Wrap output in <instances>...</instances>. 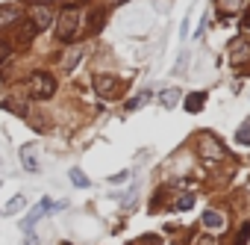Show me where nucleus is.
Instances as JSON below:
<instances>
[{"instance_id": "f257e3e1", "label": "nucleus", "mask_w": 250, "mask_h": 245, "mask_svg": "<svg viewBox=\"0 0 250 245\" xmlns=\"http://www.w3.org/2000/svg\"><path fill=\"white\" fill-rule=\"evenodd\" d=\"M27 95L36 100H47L56 95V77L50 71H33L27 77Z\"/></svg>"}, {"instance_id": "f03ea898", "label": "nucleus", "mask_w": 250, "mask_h": 245, "mask_svg": "<svg viewBox=\"0 0 250 245\" xmlns=\"http://www.w3.org/2000/svg\"><path fill=\"white\" fill-rule=\"evenodd\" d=\"M80 24H83L80 9H65V12L56 18V36H59L62 42H71V39L80 33Z\"/></svg>"}, {"instance_id": "7ed1b4c3", "label": "nucleus", "mask_w": 250, "mask_h": 245, "mask_svg": "<svg viewBox=\"0 0 250 245\" xmlns=\"http://www.w3.org/2000/svg\"><path fill=\"white\" fill-rule=\"evenodd\" d=\"M94 92H97L103 100H115V98H121L124 83H121L118 77H112V74H94Z\"/></svg>"}, {"instance_id": "20e7f679", "label": "nucleus", "mask_w": 250, "mask_h": 245, "mask_svg": "<svg viewBox=\"0 0 250 245\" xmlns=\"http://www.w3.org/2000/svg\"><path fill=\"white\" fill-rule=\"evenodd\" d=\"M50 210H56V204H53L50 198H42V201H39V204H36V207H33L30 213H27V219L21 221V230H24V233L30 236V233H33V227H36V221H39L42 216H47Z\"/></svg>"}, {"instance_id": "39448f33", "label": "nucleus", "mask_w": 250, "mask_h": 245, "mask_svg": "<svg viewBox=\"0 0 250 245\" xmlns=\"http://www.w3.org/2000/svg\"><path fill=\"white\" fill-rule=\"evenodd\" d=\"M27 12H30V24H33L39 33L50 27V6H47V3H30Z\"/></svg>"}, {"instance_id": "423d86ee", "label": "nucleus", "mask_w": 250, "mask_h": 245, "mask_svg": "<svg viewBox=\"0 0 250 245\" xmlns=\"http://www.w3.org/2000/svg\"><path fill=\"white\" fill-rule=\"evenodd\" d=\"M21 166L27 172H39L42 169V163H39V145L36 142H30V145L21 148Z\"/></svg>"}, {"instance_id": "0eeeda50", "label": "nucleus", "mask_w": 250, "mask_h": 245, "mask_svg": "<svg viewBox=\"0 0 250 245\" xmlns=\"http://www.w3.org/2000/svg\"><path fill=\"white\" fill-rule=\"evenodd\" d=\"M224 224H227V219H224V213H218V210H206L203 213V227L206 230H224Z\"/></svg>"}, {"instance_id": "6e6552de", "label": "nucleus", "mask_w": 250, "mask_h": 245, "mask_svg": "<svg viewBox=\"0 0 250 245\" xmlns=\"http://www.w3.org/2000/svg\"><path fill=\"white\" fill-rule=\"evenodd\" d=\"M203 106H206V92H191L186 98V109L188 112H203Z\"/></svg>"}, {"instance_id": "1a4fd4ad", "label": "nucleus", "mask_w": 250, "mask_h": 245, "mask_svg": "<svg viewBox=\"0 0 250 245\" xmlns=\"http://www.w3.org/2000/svg\"><path fill=\"white\" fill-rule=\"evenodd\" d=\"M200 151H203V157H221V154H224V148H221L218 142H212L206 133H203V139H200Z\"/></svg>"}, {"instance_id": "9d476101", "label": "nucleus", "mask_w": 250, "mask_h": 245, "mask_svg": "<svg viewBox=\"0 0 250 245\" xmlns=\"http://www.w3.org/2000/svg\"><path fill=\"white\" fill-rule=\"evenodd\" d=\"M229 56H232V62H244V59L250 56V48H247V42H232V48H229Z\"/></svg>"}, {"instance_id": "9b49d317", "label": "nucleus", "mask_w": 250, "mask_h": 245, "mask_svg": "<svg viewBox=\"0 0 250 245\" xmlns=\"http://www.w3.org/2000/svg\"><path fill=\"white\" fill-rule=\"evenodd\" d=\"M68 177H71V183H74L77 189H88V186H91V180L85 177V172H83V169H77V166L68 172Z\"/></svg>"}, {"instance_id": "f8f14e48", "label": "nucleus", "mask_w": 250, "mask_h": 245, "mask_svg": "<svg viewBox=\"0 0 250 245\" xmlns=\"http://www.w3.org/2000/svg\"><path fill=\"white\" fill-rule=\"evenodd\" d=\"M191 207H194V195H191V192H180V195L174 198V210L186 213V210H191Z\"/></svg>"}, {"instance_id": "ddd939ff", "label": "nucleus", "mask_w": 250, "mask_h": 245, "mask_svg": "<svg viewBox=\"0 0 250 245\" xmlns=\"http://www.w3.org/2000/svg\"><path fill=\"white\" fill-rule=\"evenodd\" d=\"M0 106H3V109H12L15 115H27V103H24V100H15V98L0 100Z\"/></svg>"}, {"instance_id": "4468645a", "label": "nucleus", "mask_w": 250, "mask_h": 245, "mask_svg": "<svg viewBox=\"0 0 250 245\" xmlns=\"http://www.w3.org/2000/svg\"><path fill=\"white\" fill-rule=\"evenodd\" d=\"M177 100H180V89H168V92H162V95H159V103H162V106H168V109H171V106H177Z\"/></svg>"}, {"instance_id": "2eb2a0df", "label": "nucleus", "mask_w": 250, "mask_h": 245, "mask_svg": "<svg viewBox=\"0 0 250 245\" xmlns=\"http://www.w3.org/2000/svg\"><path fill=\"white\" fill-rule=\"evenodd\" d=\"M80 59H83V48H74L71 53H65V56H62V68H74Z\"/></svg>"}, {"instance_id": "dca6fc26", "label": "nucleus", "mask_w": 250, "mask_h": 245, "mask_svg": "<svg viewBox=\"0 0 250 245\" xmlns=\"http://www.w3.org/2000/svg\"><path fill=\"white\" fill-rule=\"evenodd\" d=\"M24 204H27V198H24V195H15V198L6 204V210H3V213H6V216H15V213H21V207H24Z\"/></svg>"}, {"instance_id": "f3484780", "label": "nucleus", "mask_w": 250, "mask_h": 245, "mask_svg": "<svg viewBox=\"0 0 250 245\" xmlns=\"http://www.w3.org/2000/svg\"><path fill=\"white\" fill-rule=\"evenodd\" d=\"M247 242H250V221H244V224L238 227V233H235L232 245H247Z\"/></svg>"}, {"instance_id": "a211bd4d", "label": "nucleus", "mask_w": 250, "mask_h": 245, "mask_svg": "<svg viewBox=\"0 0 250 245\" xmlns=\"http://www.w3.org/2000/svg\"><path fill=\"white\" fill-rule=\"evenodd\" d=\"M235 142L238 145H250V121H244V124H241V130L235 133Z\"/></svg>"}, {"instance_id": "6ab92c4d", "label": "nucleus", "mask_w": 250, "mask_h": 245, "mask_svg": "<svg viewBox=\"0 0 250 245\" xmlns=\"http://www.w3.org/2000/svg\"><path fill=\"white\" fill-rule=\"evenodd\" d=\"M18 12H21L18 6H3V9H0V21H6V24H12V21H15L12 15H18Z\"/></svg>"}, {"instance_id": "aec40b11", "label": "nucleus", "mask_w": 250, "mask_h": 245, "mask_svg": "<svg viewBox=\"0 0 250 245\" xmlns=\"http://www.w3.org/2000/svg\"><path fill=\"white\" fill-rule=\"evenodd\" d=\"M218 6H221L224 12H235V9L241 6V0H218Z\"/></svg>"}, {"instance_id": "412c9836", "label": "nucleus", "mask_w": 250, "mask_h": 245, "mask_svg": "<svg viewBox=\"0 0 250 245\" xmlns=\"http://www.w3.org/2000/svg\"><path fill=\"white\" fill-rule=\"evenodd\" d=\"M145 100H150V95H147V92H145V95H139V98H133V100L127 103V109H136V106H142Z\"/></svg>"}, {"instance_id": "4be33fe9", "label": "nucleus", "mask_w": 250, "mask_h": 245, "mask_svg": "<svg viewBox=\"0 0 250 245\" xmlns=\"http://www.w3.org/2000/svg\"><path fill=\"white\" fill-rule=\"evenodd\" d=\"M186 59H188V53L183 50V56H180V62H177V68H174V74H183V71H186Z\"/></svg>"}, {"instance_id": "5701e85b", "label": "nucleus", "mask_w": 250, "mask_h": 245, "mask_svg": "<svg viewBox=\"0 0 250 245\" xmlns=\"http://www.w3.org/2000/svg\"><path fill=\"white\" fill-rule=\"evenodd\" d=\"M127 177H130V172H121V174H112V177H109V183H124Z\"/></svg>"}, {"instance_id": "b1692460", "label": "nucleus", "mask_w": 250, "mask_h": 245, "mask_svg": "<svg viewBox=\"0 0 250 245\" xmlns=\"http://www.w3.org/2000/svg\"><path fill=\"white\" fill-rule=\"evenodd\" d=\"M6 53H9V42L0 36V56H6Z\"/></svg>"}, {"instance_id": "393cba45", "label": "nucleus", "mask_w": 250, "mask_h": 245, "mask_svg": "<svg viewBox=\"0 0 250 245\" xmlns=\"http://www.w3.org/2000/svg\"><path fill=\"white\" fill-rule=\"evenodd\" d=\"M180 36H183V42H186V36H188V18L183 21V27H180Z\"/></svg>"}, {"instance_id": "a878e982", "label": "nucleus", "mask_w": 250, "mask_h": 245, "mask_svg": "<svg viewBox=\"0 0 250 245\" xmlns=\"http://www.w3.org/2000/svg\"><path fill=\"white\" fill-rule=\"evenodd\" d=\"M197 245H215V239H212V236H200Z\"/></svg>"}, {"instance_id": "bb28decb", "label": "nucleus", "mask_w": 250, "mask_h": 245, "mask_svg": "<svg viewBox=\"0 0 250 245\" xmlns=\"http://www.w3.org/2000/svg\"><path fill=\"white\" fill-rule=\"evenodd\" d=\"M244 27H250V12H247V18H244Z\"/></svg>"}]
</instances>
